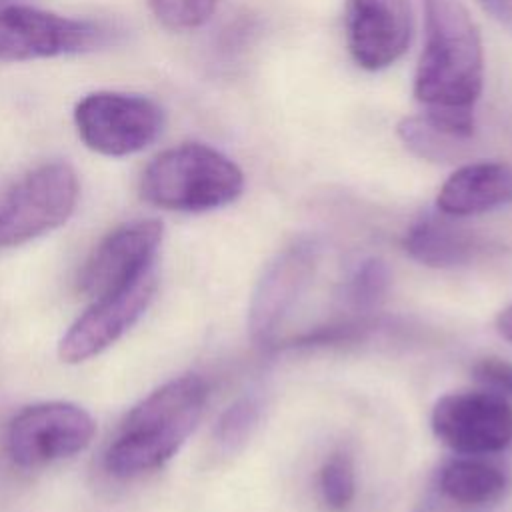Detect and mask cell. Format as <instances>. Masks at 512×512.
Returning a JSON list of instances; mask_svg holds the SVG:
<instances>
[{"instance_id":"cell-6","label":"cell","mask_w":512,"mask_h":512,"mask_svg":"<svg viewBox=\"0 0 512 512\" xmlns=\"http://www.w3.org/2000/svg\"><path fill=\"white\" fill-rule=\"evenodd\" d=\"M92 416L70 402H40L20 410L8 424L6 450L24 470H36L70 458L92 442Z\"/></svg>"},{"instance_id":"cell-11","label":"cell","mask_w":512,"mask_h":512,"mask_svg":"<svg viewBox=\"0 0 512 512\" xmlns=\"http://www.w3.org/2000/svg\"><path fill=\"white\" fill-rule=\"evenodd\" d=\"M158 286L156 270L132 286L92 300L90 308L68 328L58 354L68 364L86 362L122 338L146 312Z\"/></svg>"},{"instance_id":"cell-2","label":"cell","mask_w":512,"mask_h":512,"mask_svg":"<svg viewBox=\"0 0 512 512\" xmlns=\"http://www.w3.org/2000/svg\"><path fill=\"white\" fill-rule=\"evenodd\" d=\"M208 400L196 374L168 380L142 398L122 420L104 452L110 476L128 480L162 468L194 432Z\"/></svg>"},{"instance_id":"cell-8","label":"cell","mask_w":512,"mask_h":512,"mask_svg":"<svg viewBox=\"0 0 512 512\" xmlns=\"http://www.w3.org/2000/svg\"><path fill=\"white\" fill-rule=\"evenodd\" d=\"M436 438L466 456L502 452L512 446V404L490 390L450 392L430 412Z\"/></svg>"},{"instance_id":"cell-12","label":"cell","mask_w":512,"mask_h":512,"mask_svg":"<svg viewBox=\"0 0 512 512\" xmlns=\"http://www.w3.org/2000/svg\"><path fill=\"white\" fill-rule=\"evenodd\" d=\"M346 44L352 60L370 72L398 62L412 38L410 0H346Z\"/></svg>"},{"instance_id":"cell-19","label":"cell","mask_w":512,"mask_h":512,"mask_svg":"<svg viewBox=\"0 0 512 512\" xmlns=\"http://www.w3.org/2000/svg\"><path fill=\"white\" fill-rule=\"evenodd\" d=\"M322 502L332 512H346L356 496V472L352 456L346 452L330 454L318 474Z\"/></svg>"},{"instance_id":"cell-1","label":"cell","mask_w":512,"mask_h":512,"mask_svg":"<svg viewBox=\"0 0 512 512\" xmlns=\"http://www.w3.org/2000/svg\"><path fill=\"white\" fill-rule=\"evenodd\" d=\"M424 46L414 96L430 122L464 140L476 126L484 88V48L476 22L460 0H422Z\"/></svg>"},{"instance_id":"cell-7","label":"cell","mask_w":512,"mask_h":512,"mask_svg":"<svg viewBox=\"0 0 512 512\" xmlns=\"http://www.w3.org/2000/svg\"><path fill=\"white\" fill-rule=\"evenodd\" d=\"M110 28L46 12L28 4L0 10V60L22 62L88 52L110 40Z\"/></svg>"},{"instance_id":"cell-22","label":"cell","mask_w":512,"mask_h":512,"mask_svg":"<svg viewBox=\"0 0 512 512\" xmlns=\"http://www.w3.org/2000/svg\"><path fill=\"white\" fill-rule=\"evenodd\" d=\"M500 26L512 30V0H476Z\"/></svg>"},{"instance_id":"cell-18","label":"cell","mask_w":512,"mask_h":512,"mask_svg":"<svg viewBox=\"0 0 512 512\" xmlns=\"http://www.w3.org/2000/svg\"><path fill=\"white\" fill-rule=\"evenodd\" d=\"M390 280L392 274L388 264L382 258L370 256L358 262V266L350 274L344 288V298L356 312L368 314L378 308L386 298Z\"/></svg>"},{"instance_id":"cell-16","label":"cell","mask_w":512,"mask_h":512,"mask_svg":"<svg viewBox=\"0 0 512 512\" xmlns=\"http://www.w3.org/2000/svg\"><path fill=\"white\" fill-rule=\"evenodd\" d=\"M398 136L416 156L430 162H452L460 158L468 140L454 136L430 122L426 116H408L398 124Z\"/></svg>"},{"instance_id":"cell-17","label":"cell","mask_w":512,"mask_h":512,"mask_svg":"<svg viewBox=\"0 0 512 512\" xmlns=\"http://www.w3.org/2000/svg\"><path fill=\"white\" fill-rule=\"evenodd\" d=\"M264 414V400L260 394L250 392L236 398L218 418L214 428V440L220 450L236 452L242 448L254 430L258 428Z\"/></svg>"},{"instance_id":"cell-4","label":"cell","mask_w":512,"mask_h":512,"mask_svg":"<svg viewBox=\"0 0 512 512\" xmlns=\"http://www.w3.org/2000/svg\"><path fill=\"white\" fill-rule=\"evenodd\" d=\"M78 176L66 162L28 170L0 194V250L62 226L78 202Z\"/></svg>"},{"instance_id":"cell-24","label":"cell","mask_w":512,"mask_h":512,"mask_svg":"<svg viewBox=\"0 0 512 512\" xmlns=\"http://www.w3.org/2000/svg\"><path fill=\"white\" fill-rule=\"evenodd\" d=\"M18 0H0V10L2 8H6V6H10V4H16Z\"/></svg>"},{"instance_id":"cell-21","label":"cell","mask_w":512,"mask_h":512,"mask_svg":"<svg viewBox=\"0 0 512 512\" xmlns=\"http://www.w3.org/2000/svg\"><path fill=\"white\" fill-rule=\"evenodd\" d=\"M472 376L484 386V390L512 398V362L496 356L480 358L472 366Z\"/></svg>"},{"instance_id":"cell-23","label":"cell","mask_w":512,"mask_h":512,"mask_svg":"<svg viewBox=\"0 0 512 512\" xmlns=\"http://www.w3.org/2000/svg\"><path fill=\"white\" fill-rule=\"evenodd\" d=\"M496 330L502 338L512 342V304L506 306L498 316H496Z\"/></svg>"},{"instance_id":"cell-3","label":"cell","mask_w":512,"mask_h":512,"mask_svg":"<svg viewBox=\"0 0 512 512\" xmlns=\"http://www.w3.org/2000/svg\"><path fill=\"white\" fill-rule=\"evenodd\" d=\"M244 192L240 166L202 142L160 152L142 172L140 194L158 208L208 212L232 204Z\"/></svg>"},{"instance_id":"cell-15","label":"cell","mask_w":512,"mask_h":512,"mask_svg":"<svg viewBox=\"0 0 512 512\" xmlns=\"http://www.w3.org/2000/svg\"><path fill=\"white\" fill-rule=\"evenodd\" d=\"M508 488L506 472L482 458H454L438 474V490L460 506H484L500 500Z\"/></svg>"},{"instance_id":"cell-5","label":"cell","mask_w":512,"mask_h":512,"mask_svg":"<svg viewBox=\"0 0 512 512\" xmlns=\"http://www.w3.org/2000/svg\"><path fill=\"white\" fill-rule=\"evenodd\" d=\"M82 142L104 156H128L152 144L164 126L160 106L140 94L92 92L74 108Z\"/></svg>"},{"instance_id":"cell-10","label":"cell","mask_w":512,"mask_h":512,"mask_svg":"<svg viewBox=\"0 0 512 512\" xmlns=\"http://www.w3.org/2000/svg\"><path fill=\"white\" fill-rule=\"evenodd\" d=\"M318 262L312 242L300 240L278 252L262 270L248 306V334L256 346H272L278 330L310 286Z\"/></svg>"},{"instance_id":"cell-9","label":"cell","mask_w":512,"mask_h":512,"mask_svg":"<svg viewBox=\"0 0 512 512\" xmlns=\"http://www.w3.org/2000/svg\"><path fill=\"white\" fill-rule=\"evenodd\" d=\"M164 228L158 220H134L104 236L86 258L78 286L96 300L120 292L156 270Z\"/></svg>"},{"instance_id":"cell-13","label":"cell","mask_w":512,"mask_h":512,"mask_svg":"<svg viewBox=\"0 0 512 512\" xmlns=\"http://www.w3.org/2000/svg\"><path fill=\"white\" fill-rule=\"evenodd\" d=\"M512 202V166L504 162H470L454 170L442 184L438 212L464 218L502 208Z\"/></svg>"},{"instance_id":"cell-14","label":"cell","mask_w":512,"mask_h":512,"mask_svg":"<svg viewBox=\"0 0 512 512\" xmlns=\"http://www.w3.org/2000/svg\"><path fill=\"white\" fill-rule=\"evenodd\" d=\"M404 250L424 266L456 268L480 256L486 250V240L440 212L426 214L408 228Z\"/></svg>"},{"instance_id":"cell-20","label":"cell","mask_w":512,"mask_h":512,"mask_svg":"<svg viewBox=\"0 0 512 512\" xmlns=\"http://www.w3.org/2000/svg\"><path fill=\"white\" fill-rule=\"evenodd\" d=\"M154 16L170 30H194L214 12L218 0H148Z\"/></svg>"}]
</instances>
